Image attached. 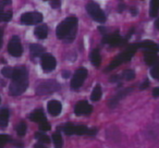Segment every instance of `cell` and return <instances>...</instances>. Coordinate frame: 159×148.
I'll list each match as a JSON object with an SVG mask.
<instances>
[{
  "label": "cell",
  "mask_w": 159,
  "mask_h": 148,
  "mask_svg": "<svg viewBox=\"0 0 159 148\" xmlns=\"http://www.w3.org/2000/svg\"><path fill=\"white\" fill-rule=\"evenodd\" d=\"M77 27V18L76 16H69L64 21H62L56 29V34L59 39H64L70 43L75 38Z\"/></svg>",
  "instance_id": "6da1fadb"
},
{
  "label": "cell",
  "mask_w": 159,
  "mask_h": 148,
  "mask_svg": "<svg viewBox=\"0 0 159 148\" xmlns=\"http://www.w3.org/2000/svg\"><path fill=\"white\" fill-rule=\"evenodd\" d=\"M62 131L66 133V135H95L97 133V128H89L84 125H74V124L71 123H66L64 125H62L61 128Z\"/></svg>",
  "instance_id": "7a4b0ae2"
},
{
  "label": "cell",
  "mask_w": 159,
  "mask_h": 148,
  "mask_svg": "<svg viewBox=\"0 0 159 148\" xmlns=\"http://www.w3.org/2000/svg\"><path fill=\"white\" fill-rule=\"evenodd\" d=\"M136 50H137V45L136 44H135V45H130V46H129L128 48L123 51V52H121L119 56H118V57H116L115 59L111 61L110 65L107 68V71L112 70V69L121 65V64L124 63V62L131 60V58L134 56V53H135V51H136Z\"/></svg>",
  "instance_id": "3957f363"
},
{
  "label": "cell",
  "mask_w": 159,
  "mask_h": 148,
  "mask_svg": "<svg viewBox=\"0 0 159 148\" xmlns=\"http://www.w3.org/2000/svg\"><path fill=\"white\" fill-rule=\"evenodd\" d=\"M27 86H29V78H16V80H12L9 87V92L12 96L16 97V96H20L21 94L24 93Z\"/></svg>",
  "instance_id": "277c9868"
},
{
  "label": "cell",
  "mask_w": 159,
  "mask_h": 148,
  "mask_svg": "<svg viewBox=\"0 0 159 148\" xmlns=\"http://www.w3.org/2000/svg\"><path fill=\"white\" fill-rule=\"evenodd\" d=\"M86 11L89 16L93 19L94 21L99 23H104L106 21V16L104 11L100 9V7L95 2H89L86 5Z\"/></svg>",
  "instance_id": "5b68a950"
},
{
  "label": "cell",
  "mask_w": 159,
  "mask_h": 148,
  "mask_svg": "<svg viewBox=\"0 0 159 148\" xmlns=\"http://www.w3.org/2000/svg\"><path fill=\"white\" fill-rule=\"evenodd\" d=\"M87 78V70L85 68H80L74 73L72 80H71V88L72 89H79L84 83L85 78Z\"/></svg>",
  "instance_id": "8992f818"
},
{
  "label": "cell",
  "mask_w": 159,
  "mask_h": 148,
  "mask_svg": "<svg viewBox=\"0 0 159 148\" xmlns=\"http://www.w3.org/2000/svg\"><path fill=\"white\" fill-rule=\"evenodd\" d=\"M8 51H9V53L12 57L19 58L22 56L23 47L18 36H13V37L10 39L9 45H8Z\"/></svg>",
  "instance_id": "52a82bcc"
},
{
  "label": "cell",
  "mask_w": 159,
  "mask_h": 148,
  "mask_svg": "<svg viewBox=\"0 0 159 148\" xmlns=\"http://www.w3.org/2000/svg\"><path fill=\"white\" fill-rule=\"evenodd\" d=\"M43 21V14L39 12H26L21 16V23L25 25L38 24Z\"/></svg>",
  "instance_id": "ba28073f"
},
{
  "label": "cell",
  "mask_w": 159,
  "mask_h": 148,
  "mask_svg": "<svg viewBox=\"0 0 159 148\" xmlns=\"http://www.w3.org/2000/svg\"><path fill=\"white\" fill-rule=\"evenodd\" d=\"M60 88V85L55 81H47V82L42 83L37 86L36 93L38 95H46V94H51L53 92L58 91Z\"/></svg>",
  "instance_id": "9c48e42d"
},
{
  "label": "cell",
  "mask_w": 159,
  "mask_h": 148,
  "mask_svg": "<svg viewBox=\"0 0 159 148\" xmlns=\"http://www.w3.org/2000/svg\"><path fill=\"white\" fill-rule=\"evenodd\" d=\"M56 65H57V61L52 55L44 53L42 56V68L45 72H51L52 70H55Z\"/></svg>",
  "instance_id": "30bf717a"
},
{
  "label": "cell",
  "mask_w": 159,
  "mask_h": 148,
  "mask_svg": "<svg viewBox=\"0 0 159 148\" xmlns=\"http://www.w3.org/2000/svg\"><path fill=\"white\" fill-rule=\"evenodd\" d=\"M92 111H93V107L85 100L79 101L74 107V113L77 117H80V115H89L92 113Z\"/></svg>",
  "instance_id": "8fae6325"
},
{
  "label": "cell",
  "mask_w": 159,
  "mask_h": 148,
  "mask_svg": "<svg viewBox=\"0 0 159 148\" xmlns=\"http://www.w3.org/2000/svg\"><path fill=\"white\" fill-rule=\"evenodd\" d=\"M102 42H104L105 44L111 45V46H121V45H123L126 40L124 39V38H122L121 36L119 35L118 32H116V33L110 34V35H105Z\"/></svg>",
  "instance_id": "7c38bea8"
},
{
  "label": "cell",
  "mask_w": 159,
  "mask_h": 148,
  "mask_svg": "<svg viewBox=\"0 0 159 148\" xmlns=\"http://www.w3.org/2000/svg\"><path fill=\"white\" fill-rule=\"evenodd\" d=\"M47 108H48V112L50 113L52 117H57V115H59L60 113H61L62 105H61V102L58 101V100H50V101L48 102Z\"/></svg>",
  "instance_id": "4fadbf2b"
},
{
  "label": "cell",
  "mask_w": 159,
  "mask_h": 148,
  "mask_svg": "<svg viewBox=\"0 0 159 148\" xmlns=\"http://www.w3.org/2000/svg\"><path fill=\"white\" fill-rule=\"evenodd\" d=\"M133 91V87H129V88H125L123 89V91H121L120 93H118L117 95L115 96L113 98H111V100L109 101V106L111 107V108H113V107H116L118 104H119V101L122 99V98H124L126 95H128L129 93H131V92Z\"/></svg>",
  "instance_id": "5bb4252c"
},
{
  "label": "cell",
  "mask_w": 159,
  "mask_h": 148,
  "mask_svg": "<svg viewBox=\"0 0 159 148\" xmlns=\"http://www.w3.org/2000/svg\"><path fill=\"white\" fill-rule=\"evenodd\" d=\"M29 118H30V120H32L33 122H36V123H38V124L47 121L46 115H45L44 111H43L42 109H36V110H34L33 112L29 115Z\"/></svg>",
  "instance_id": "9a60e30c"
},
{
  "label": "cell",
  "mask_w": 159,
  "mask_h": 148,
  "mask_svg": "<svg viewBox=\"0 0 159 148\" xmlns=\"http://www.w3.org/2000/svg\"><path fill=\"white\" fill-rule=\"evenodd\" d=\"M144 58H145V62L148 64V65H157L159 64V57L156 55V52L154 51H149L146 50L145 53H144Z\"/></svg>",
  "instance_id": "2e32d148"
},
{
  "label": "cell",
  "mask_w": 159,
  "mask_h": 148,
  "mask_svg": "<svg viewBox=\"0 0 159 148\" xmlns=\"http://www.w3.org/2000/svg\"><path fill=\"white\" fill-rule=\"evenodd\" d=\"M136 45H137V48H143L145 50L154 51V52H157L159 50V46L156 43L152 42V40H144V42H141Z\"/></svg>",
  "instance_id": "e0dca14e"
},
{
  "label": "cell",
  "mask_w": 159,
  "mask_h": 148,
  "mask_svg": "<svg viewBox=\"0 0 159 148\" xmlns=\"http://www.w3.org/2000/svg\"><path fill=\"white\" fill-rule=\"evenodd\" d=\"M9 117H10V113H9V110H8V109L3 108L0 110V128H5L8 126V123H9Z\"/></svg>",
  "instance_id": "ac0fdd59"
},
{
  "label": "cell",
  "mask_w": 159,
  "mask_h": 148,
  "mask_svg": "<svg viewBox=\"0 0 159 148\" xmlns=\"http://www.w3.org/2000/svg\"><path fill=\"white\" fill-rule=\"evenodd\" d=\"M34 34L39 39H45L47 37V35H48V26L47 25H39V26H37L35 29Z\"/></svg>",
  "instance_id": "d6986e66"
},
{
  "label": "cell",
  "mask_w": 159,
  "mask_h": 148,
  "mask_svg": "<svg viewBox=\"0 0 159 148\" xmlns=\"http://www.w3.org/2000/svg\"><path fill=\"white\" fill-rule=\"evenodd\" d=\"M89 58H91L92 63H93L96 68L100 65V63H102V57H100V53H99V50H98V49H94V50L92 51L91 57Z\"/></svg>",
  "instance_id": "ffe728a7"
},
{
  "label": "cell",
  "mask_w": 159,
  "mask_h": 148,
  "mask_svg": "<svg viewBox=\"0 0 159 148\" xmlns=\"http://www.w3.org/2000/svg\"><path fill=\"white\" fill-rule=\"evenodd\" d=\"M30 50H31V53L34 56V57H39V56H43L45 52L44 47H42L40 45L37 44H33L30 46Z\"/></svg>",
  "instance_id": "44dd1931"
},
{
  "label": "cell",
  "mask_w": 159,
  "mask_h": 148,
  "mask_svg": "<svg viewBox=\"0 0 159 148\" xmlns=\"http://www.w3.org/2000/svg\"><path fill=\"white\" fill-rule=\"evenodd\" d=\"M159 11V0H150V7H149V16L152 18L158 14Z\"/></svg>",
  "instance_id": "7402d4cb"
},
{
  "label": "cell",
  "mask_w": 159,
  "mask_h": 148,
  "mask_svg": "<svg viewBox=\"0 0 159 148\" xmlns=\"http://www.w3.org/2000/svg\"><path fill=\"white\" fill-rule=\"evenodd\" d=\"M52 141H53V145H55V148H62L63 141H62V136L60 134V131H57V132L52 134Z\"/></svg>",
  "instance_id": "603a6c76"
},
{
  "label": "cell",
  "mask_w": 159,
  "mask_h": 148,
  "mask_svg": "<svg viewBox=\"0 0 159 148\" xmlns=\"http://www.w3.org/2000/svg\"><path fill=\"white\" fill-rule=\"evenodd\" d=\"M102 87H100V85H96L95 88L93 89V93H92V95H91V99L93 100V101H98V100H100V98H102Z\"/></svg>",
  "instance_id": "cb8c5ba5"
},
{
  "label": "cell",
  "mask_w": 159,
  "mask_h": 148,
  "mask_svg": "<svg viewBox=\"0 0 159 148\" xmlns=\"http://www.w3.org/2000/svg\"><path fill=\"white\" fill-rule=\"evenodd\" d=\"M35 138L37 139L38 141L43 143V144H49V143H50V138H49V136L45 134V133H43V132L35 133Z\"/></svg>",
  "instance_id": "d4e9b609"
},
{
  "label": "cell",
  "mask_w": 159,
  "mask_h": 148,
  "mask_svg": "<svg viewBox=\"0 0 159 148\" xmlns=\"http://www.w3.org/2000/svg\"><path fill=\"white\" fill-rule=\"evenodd\" d=\"M12 19V12L11 11H3L0 9V22H9Z\"/></svg>",
  "instance_id": "484cf974"
},
{
  "label": "cell",
  "mask_w": 159,
  "mask_h": 148,
  "mask_svg": "<svg viewBox=\"0 0 159 148\" xmlns=\"http://www.w3.org/2000/svg\"><path fill=\"white\" fill-rule=\"evenodd\" d=\"M16 133H18L19 136H24L25 133H26V130H27L26 123H25V122H20V123L16 125Z\"/></svg>",
  "instance_id": "4316f807"
},
{
  "label": "cell",
  "mask_w": 159,
  "mask_h": 148,
  "mask_svg": "<svg viewBox=\"0 0 159 148\" xmlns=\"http://www.w3.org/2000/svg\"><path fill=\"white\" fill-rule=\"evenodd\" d=\"M122 78L126 81H132L135 78V72L133 70H125L122 73Z\"/></svg>",
  "instance_id": "83f0119b"
},
{
  "label": "cell",
  "mask_w": 159,
  "mask_h": 148,
  "mask_svg": "<svg viewBox=\"0 0 159 148\" xmlns=\"http://www.w3.org/2000/svg\"><path fill=\"white\" fill-rule=\"evenodd\" d=\"M1 74H2L5 78H11L12 74H13V69H12L11 66H5V68L1 70Z\"/></svg>",
  "instance_id": "f1b7e54d"
},
{
  "label": "cell",
  "mask_w": 159,
  "mask_h": 148,
  "mask_svg": "<svg viewBox=\"0 0 159 148\" xmlns=\"http://www.w3.org/2000/svg\"><path fill=\"white\" fill-rule=\"evenodd\" d=\"M11 141V137L9 135H5V134H0V148H2L3 146L7 143Z\"/></svg>",
  "instance_id": "f546056e"
},
{
  "label": "cell",
  "mask_w": 159,
  "mask_h": 148,
  "mask_svg": "<svg viewBox=\"0 0 159 148\" xmlns=\"http://www.w3.org/2000/svg\"><path fill=\"white\" fill-rule=\"evenodd\" d=\"M150 75H152L155 80L159 81V64L152 66V69L150 70Z\"/></svg>",
  "instance_id": "4dcf8cb0"
},
{
  "label": "cell",
  "mask_w": 159,
  "mask_h": 148,
  "mask_svg": "<svg viewBox=\"0 0 159 148\" xmlns=\"http://www.w3.org/2000/svg\"><path fill=\"white\" fill-rule=\"evenodd\" d=\"M39 128H40V130L42 131H49L50 130V124H49V122L48 121H45V122H43V123H40L39 124Z\"/></svg>",
  "instance_id": "1f68e13d"
},
{
  "label": "cell",
  "mask_w": 159,
  "mask_h": 148,
  "mask_svg": "<svg viewBox=\"0 0 159 148\" xmlns=\"http://www.w3.org/2000/svg\"><path fill=\"white\" fill-rule=\"evenodd\" d=\"M12 0H0V7H6V6L11 5Z\"/></svg>",
  "instance_id": "d6a6232c"
},
{
  "label": "cell",
  "mask_w": 159,
  "mask_h": 148,
  "mask_svg": "<svg viewBox=\"0 0 159 148\" xmlns=\"http://www.w3.org/2000/svg\"><path fill=\"white\" fill-rule=\"evenodd\" d=\"M60 0H51V7L52 8H59Z\"/></svg>",
  "instance_id": "836d02e7"
},
{
  "label": "cell",
  "mask_w": 159,
  "mask_h": 148,
  "mask_svg": "<svg viewBox=\"0 0 159 148\" xmlns=\"http://www.w3.org/2000/svg\"><path fill=\"white\" fill-rule=\"evenodd\" d=\"M152 96L154 97H159V87H156V88L152 89Z\"/></svg>",
  "instance_id": "e575fe53"
},
{
  "label": "cell",
  "mask_w": 159,
  "mask_h": 148,
  "mask_svg": "<svg viewBox=\"0 0 159 148\" xmlns=\"http://www.w3.org/2000/svg\"><path fill=\"white\" fill-rule=\"evenodd\" d=\"M34 148H47L45 145H43V143H37L34 145Z\"/></svg>",
  "instance_id": "d590c367"
},
{
  "label": "cell",
  "mask_w": 159,
  "mask_h": 148,
  "mask_svg": "<svg viewBox=\"0 0 159 148\" xmlns=\"http://www.w3.org/2000/svg\"><path fill=\"white\" fill-rule=\"evenodd\" d=\"M148 85H149V83H148V81H145V83L141 85V89H145V88H147Z\"/></svg>",
  "instance_id": "8d00e7d4"
},
{
  "label": "cell",
  "mask_w": 159,
  "mask_h": 148,
  "mask_svg": "<svg viewBox=\"0 0 159 148\" xmlns=\"http://www.w3.org/2000/svg\"><path fill=\"white\" fill-rule=\"evenodd\" d=\"M124 9H125V5H123V3H120V5H119V12H122Z\"/></svg>",
  "instance_id": "74e56055"
},
{
  "label": "cell",
  "mask_w": 159,
  "mask_h": 148,
  "mask_svg": "<svg viewBox=\"0 0 159 148\" xmlns=\"http://www.w3.org/2000/svg\"><path fill=\"white\" fill-rule=\"evenodd\" d=\"M131 13L133 14V16H136L137 12H136V8H131Z\"/></svg>",
  "instance_id": "f35d334b"
},
{
  "label": "cell",
  "mask_w": 159,
  "mask_h": 148,
  "mask_svg": "<svg viewBox=\"0 0 159 148\" xmlns=\"http://www.w3.org/2000/svg\"><path fill=\"white\" fill-rule=\"evenodd\" d=\"M1 44H2V29H0V48H1Z\"/></svg>",
  "instance_id": "ab89813d"
},
{
  "label": "cell",
  "mask_w": 159,
  "mask_h": 148,
  "mask_svg": "<svg viewBox=\"0 0 159 148\" xmlns=\"http://www.w3.org/2000/svg\"><path fill=\"white\" fill-rule=\"evenodd\" d=\"M69 75H70V73H69V72H66H66H63V73H62V76H63L64 78H69Z\"/></svg>",
  "instance_id": "60d3db41"
},
{
  "label": "cell",
  "mask_w": 159,
  "mask_h": 148,
  "mask_svg": "<svg viewBox=\"0 0 159 148\" xmlns=\"http://www.w3.org/2000/svg\"><path fill=\"white\" fill-rule=\"evenodd\" d=\"M155 26H156L157 29H159V19L158 20H156V22H155Z\"/></svg>",
  "instance_id": "b9f144b4"
},
{
  "label": "cell",
  "mask_w": 159,
  "mask_h": 148,
  "mask_svg": "<svg viewBox=\"0 0 159 148\" xmlns=\"http://www.w3.org/2000/svg\"><path fill=\"white\" fill-rule=\"evenodd\" d=\"M98 29H99L102 33H106V29H105V27H98Z\"/></svg>",
  "instance_id": "7bdbcfd3"
},
{
  "label": "cell",
  "mask_w": 159,
  "mask_h": 148,
  "mask_svg": "<svg viewBox=\"0 0 159 148\" xmlns=\"http://www.w3.org/2000/svg\"><path fill=\"white\" fill-rule=\"evenodd\" d=\"M0 101H1V99H0Z\"/></svg>",
  "instance_id": "ee69618b"
},
{
  "label": "cell",
  "mask_w": 159,
  "mask_h": 148,
  "mask_svg": "<svg viewBox=\"0 0 159 148\" xmlns=\"http://www.w3.org/2000/svg\"><path fill=\"white\" fill-rule=\"evenodd\" d=\"M46 1H47V0H46Z\"/></svg>",
  "instance_id": "f6af8a7d"
}]
</instances>
